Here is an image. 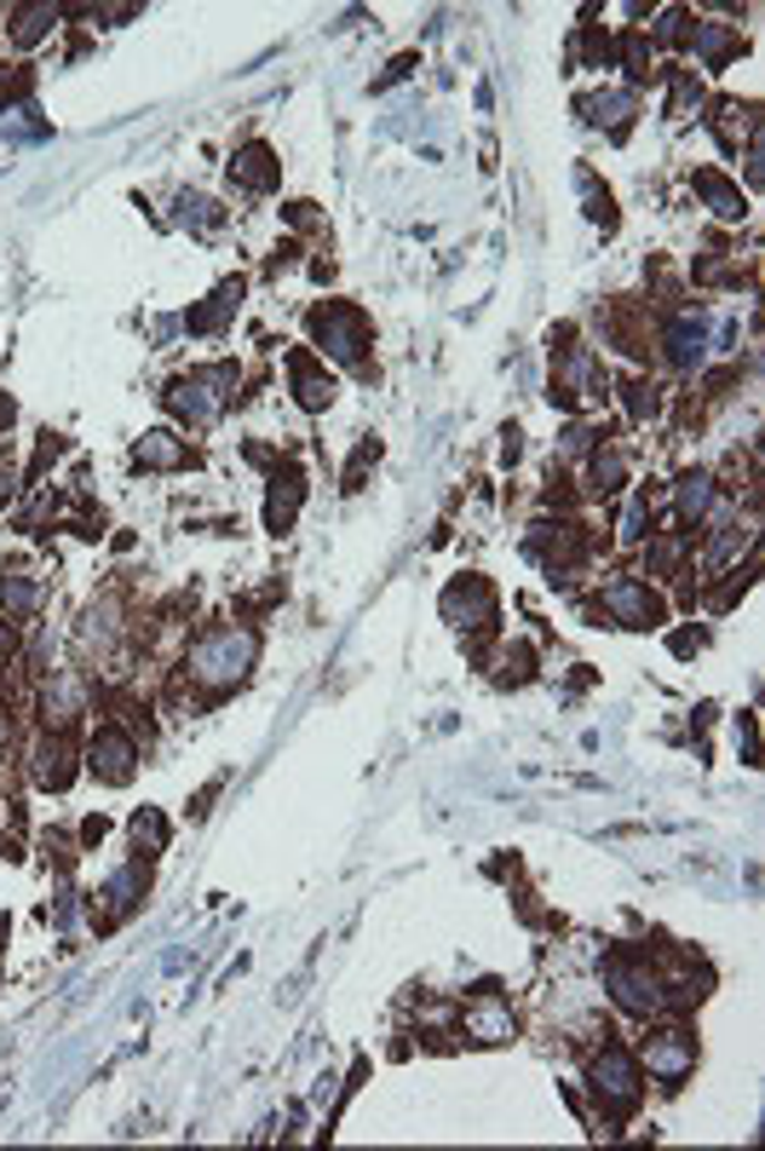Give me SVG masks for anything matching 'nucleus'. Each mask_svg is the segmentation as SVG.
<instances>
[{"instance_id": "7", "label": "nucleus", "mask_w": 765, "mask_h": 1151, "mask_svg": "<svg viewBox=\"0 0 765 1151\" xmlns=\"http://www.w3.org/2000/svg\"><path fill=\"white\" fill-rule=\"evenodd\" d=\"M644 1054H651V1071H657L662 1082H685L691 1065H696V1036H691V1030H657Z\"/></svg>"}, {"instance_id": "10", "label": "nucleus", "mask_w": 765, "mask_h": 1151, "mask_svg": "<svg viewBox=\"0 0 765 1151\" xmlns=\"http://www.w3.org/2000/svg\"><path fill=\"white\" fill-rule=\"evenodd\" d=\"M29 771H35L41 789H70V777H75V748H70V737H58V732L41 737L35 743V766H29Z\"/></svg>"}, {"instance_id": "8", "label": "nucleus", "mask_w": 765, "mask_h": 1151, "mask_svg": "<svg viewBox=\"0 0 765 1151\" xmlns=\"http://www.w3.org/2000/svg\"><path fill=\"white\" fill-rule=\"evenodd\" d=\"M444 616L461 622V628H484V622H495V593H489L484 576H466V582H455V588L444 593Z\"/></svg>"}, {"instance_id": "18", "label": "nucleus", "mask_w": 765, "mask_h": 1151, "mask_svg": "<svg viewBox=\"0 0 765 1151\" xmlns=\"http://www.w3.org/2000/svg\"><path fill=\"white\" fill-rule=\"evenodd\" d=\"M709 501H714L709 473H685V478H680V525H696V518L709 512Z\"/></svg>"}, {"instance_id": "26", "label": "nucleus", "mask_w": 765, "mask_h": 1151, "mask_svg": "<svg viewBox=\"0 0 765 1151\" xmlns=\"http://www.w3.org/2000/svg\"><path fill=\"white\" fill-rule=\"evenodd\" d=\"M628 75H633V81H644V75H651V46H644L639 35L628 41Z\"/></svg>"}, {"instance_id": "4", "label": "nucleus", "mask_w": 765, "mask_h": 1151, "mask_svg": "<svg viewBox=\"0 0 765 1151\" xmlns=\"http://www.w3.org/2000/svg\"><path fill=\"white\" fill-rule=\"evenodd\" d=\"M593 1093H599V1106L610 1117H622V1111L639 1106V1065H633L628 1048H604L593 1059Z\"/></svg>"}, {"instance_id": "28", "label": "nucleus", "mask_w": 765, "mask_h": 1151, "mask_svg": "<svg viewBox=\"0 0 765 1151\" xmlns=\"http://www.w3.org/2000/svg\"><path fill=\"white\" fill-rule=\"evenodd\" d=\"M12 645H18V633H12V622H0V668H7V656H12Z\"/></svg>"}, {"instance_id": "24", "label": "nucleus", "mask_w": 765, "mask_h": 1151, "mask_svg": "<svg viewBox=\"0 0 765 1151\" xmlns=\"http://www.w3.org/2000/svg\"><path fill=\"white\" fill-rule=\"evenodd\" d=\"M133 841H138V847H151V852H156V847L167 841V823H162L156 812H138V818H133Z\"/></svg>"}, {"instance_id": "3", "label": "nucleus", "mask_w": 765, "mask_h": 1151, "mask_svg": "<svg viewBox=\"0 0 765 1151\" xmlns=\"http://www.w3.org/2000/svg\"><path fill=\"white\" fill-rule=\"evenodd\" d=\"M311 334H317L322 352L340 357V363H358V357H363V345H369V323H363V311H358V305H340V300H329V305H317V311H311Z\"/></svg>"}, {"instance_id": "1", "label": "nucleus", "mask_w": 765, "mask_h": 1151, "mask_svg": "<svg viewBox=\"0 0 765 1151\" xmlns=\"http://www.w3.org/2000/svg\"><path fill=\"white\" fill-rule=\"evenodd\" d=\"M254 662V633L248 628H214L201 633V645L190 651V674L196 680H242Z\"/></svg>"}, {"instance_id": "2", "label": "nucleus", "mask_w": 765, "mask_h": 1151, "mask_svg": "<svg viewBox=\"0 0 765 1151\" xmlns=\"http://www.w3.org/2000/svg\"><path fill=\"white\" fill-rule=\"evenodd\" d=\"M237 381V369H201V374H179V381L167 386V409L185 415L190 426H208L219 409H225V386Z\"/></svg>"}, {"instance_id": "17", "label": "nucleus", "mask_w": 765, "mask_h": 1151, "mask_svg": "<svg viewBox=\"0 0 765 1151\" xmlns=\"http://www.w3.org/2000/svg\"><path fill=\"white\" fill-rule=\"evenodd\" d=\"M237 300H242V282H225V288H219V294H214V305H201V311H190V317H185V323H190L196 334H214V329L225 323V317H230V311H237Z\"/></svg>"}, {"instance_id": "16", "label": "nucleus", "mask_w": 765, "mask_h": 1151, "mask_svg": "<svg viewBox=\"0 0 765 1151\" xmlns=\"http://www.w3.org/2000/svg\"><path fill=\"white\" fill-rule=\"evenodd\" d=\"M138 467H190V449L173 438V432H144L138 444Z\"/></svg>"}, {"instance_id": "14", "label": "nucleus", "mask_w": 765, "mask_h": 1151, "mask_svg": "<svg viewBox=\"0 0 765 1151\" xmlns=\"http://www.w3.org/2000/svg\"><path fill=\"white\" fill-rule=\"evenodd\" d=\"M230 179L248 185V190H271V185L282 179V167H277V156L265 151V144H248V151L230 162Z\"/></svg>"}, {"instance_id": "22", "label": "nucleus", "mask_w": 765, "mask_h": 1151, "mask_svg": "<svg viewBox=\"0 0 765 1151\" xmlns=\"http://www.w3.org/2000/svg\"><path fill=\"white\" fill-rule=\"evenodd\" d=\"M52 18H58L52 7H29V12H18V29H12V41H18V46H29V41H41Z\"/></svg>"}, {"instance_id": "21", "label": "nucleus", "mask_w": 765, "mask_h": 1151, "mask_svg": "<svg viewBox=\"0 0 765 1151\" xmlns=\"http://www.w3.org/2000/svg\"><path fill=\"white\" fill-rule=\"evenodd\" d=\"M0 604H7L12 616H29L35 611V582H29V576H0Z\"/></svg>"}, {"instance_id": "23", "label": "nucleus", "mask_w": 765, "mask_h": 1151, "mask_svg": "<svg viewBox=\"0 0 765 1151\" xmlns=\"http://www.w3.org/2000/svg\"><path fill=\"white\" fill-rule=\"evenodd\" d=\"M593 489H622V455H593Z\"/></svg>"}, {"instance_id": "9", "label": "nucleus", "mask_w": 765, "mask_h": 1151, "mask_svg": "<svg viewBox=\"0 0 765 1151\" xmlns=\"http://www.w3.org/2000/svg\"><path fill=\"white\" fill-rule=\"evenodd\" d=\"M133 760H138V748L122 726H99L93 737V771L104 777V784H127L133 777Z\"/></svg>"}, {"instance_id": "13", "label": "nucleus", "mask_w": 765, "mask_h": 1151, "mask_svg": "<svg viewBox=\"0 0 765 1151\" xmlns=\"http://www.w3.org/2000/svg\"><path fill=\"white\" fill-rule=\"evenodd\" d=\"M529 553H541L558 570V564L581 559V536H576V525H536V536H529Z\"/></svg>"}, {"instance_id": "5", "label": "nucleus", "mask_w": 765, "mask_h": 1151, "mask_svg": "<svg viewBox=\"0 0 765 1151\" xmlns=\"http://www.w3.org/2000/svg\"><path fill=\"white\" fill-rule=\"evenodd\" d=\"M604 978H610V991H616V1002H622L628 1014H657V1007L668 1002L662 996V978L651 973V962H644V956H610Z\"/></svg>"}, {"instance_id": "19", "label": "nucleus", "mask_w": 765, "mask_h": 1151, "mask_svg": "<svg viewBox=\"0 0 765 1151\" xmlns=\"http://www.w3.org/2000/svg\"><path fill=\"white\" fill-rule=\"evenodd\" d=\"M696 190L714 201V214H720V219H743V190H731V185L720 179V173H696Z\"/></svg>"}, {"instance_id": "12", "label": "nucleus", "mask_w": 765, "mask_h": 1151, "mask_svg": "<svg viewBox=\"0 0 765 1151\" xmlns=\"http://www.w3.org/2000/svg\"><path fill=\"white\" fill-rule=\"evenodd\" d=\"M300 501H306V484H300V473H277L271 478V501H265V525H271L277 536L293 525V512H300Z\"/></svg>"}, {"instance_id": "29", "label": "nucleus", "mask_w": 765, "mask_h": 1151, "mask_svg": "<svg viewBox=\"0 0 765 1151\" xmlns=\"http://www.w3.org/2000/svg\"><path fill=\"white\" fill-rule=\"evenodd\" d=\"M7 421H12V397H7V392H0V426H7Z\"/></svg>"}, {"instance_id": "6", "label": "nucleus", "mask_w": 765, "mask_h": 1151, "mask_svg": "<svg viewBox=\"0 0 765 1151\" xmlns=\"http://www.w3.org/2000/svg\"><path fill=\"white\" fill-rule=\"evenodd\" d=\"M599 604H604V611L622 622V628H651V622H662V599L644 588V582H628V576H622V582H610Z\"/></svg>"}, {"instance_id": "30", "label": "nucleus", "mask_w": 765, "mask_h": 1151, "mask_svg": "<svg viewBox=\"0 0 765 1151\" xmlns=\"http://www.w3.org/2000/svg\"><path fill=\"white\" fill-rule=\"evenodd\" d=\"M0 501H12V473H0Z\"/></svg>"}, {"instance_id": "27", "label": "nucleus", "mask_w": 765, "mask_h": 1151, "mask_svg": "<svg viewBox=\"0 0 765 1151\" xmlns=\"http://www.w3.org/2000/svg\"><path fill=\"white\" fill-rule=\"evenodd\" d=\"M702 645H709V633H702V628H685V633H673V651H680V656H691V651H702Z\"/></svg>"}, {"instance_id": "20", "label": "nucleus", "mask_w": 765, "mask_h": 1151, "mask_svg": "<svg viewBox=\"0 0 765 1151\" xmlns=\"http://www.w3.org/2000/svg\"><path fill=\"white\" fill-rule=\"evenodd\" d=\"M466 1030H473L478 1043H507V1036H513V1019H507V1007L489 1002V1007H478V1014H473V1025H466Z\"/></svg>"}, {"instance_id": "15", "label": "nucleus", "mask_w": 765, "mask_h": 1151, "mask_svg": "<svg viewBox=\"0 0 765 1151\" xmlns=\"http://www.w3.org/2000/svg\"><path fill=\"white\" fill-rule=\"evenodd\" d=\"M702 345H709V329H702V317H680V323L668 329V357L680 369H696L702 363Z\"/></svg>"}, {"instance_id": "11", "label": "nucleus", "mask_w": 765, "mask_h": 1151, "mask_svg": "<svg viewBox=\"0 0 765 1151\" xmlns=\"http://www.w3.org/2000/svg\"><path fill=\"white\" fill-rule=\"evenodd\" d=\"M288 374H293V397H300V409H329V403H334V381H329V374H317V363L306 352L288 357Z\"/></svg>"}, {"instance_id": "25", "label": "nucleus", "mask_w": 765, "mask_h": 1151, "mask_svg": "<svg viewBox=\"0 0 765 1151\" xmlns=\"http://www.w3.org/2000/svg\"><path fill=\"white\" fill-rule=\"evenodd\" d=\"M657 403H662V397H657V386H651V381H633V386H628V409H633L639 421H644V415H657Z\"/></svg>"}]
</instances>
